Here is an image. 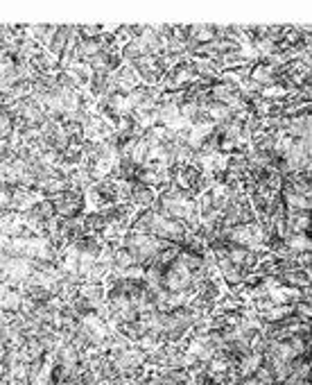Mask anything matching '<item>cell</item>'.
I'll list each match as a JSON object with an SVG mask.
<instances>
[{
    "label": "cell",
    "instance_id": "cell-1",
    "mask_svg": "<svg viewBox=\"0 0 312 385\" xmlns=\"http://www.w3.org/2000/svg\"><path fill=\"white\" fill-rule=\"evenodd\" d=\"M156 200V190L147 188L143 184H138V181H134V184H129V204H132L136 211H143V209H152Z\"/></svg>",
    "mask_w": 312,
    "mask_h": 385
},
{
    "label": "cell",
    "instance_id": "cell-2",
    "mask_svg": "<svg viewBox=\"0 0 312 385\" xmlns=\"http://www.w3.org/2000/svg\"><path fill=\"white\" fill-rule=\"evenodd\" d=\"M20 302H23V293H20L18 288H9V291L5 293V297L0 299V313H3V315L18 313Z\"/></svg>",
    "mask_w": 312,
    "mask_h": 385
},
{
    "label": "cell",
    "instance_id": "cell-3",
    "mask_svg": "<svg viewBox=\"0 0 312 385\" xmlns=\"http://www.w3.org/2000/svg\"><path fill=\"white\" fill-rule=\"evenodd\" d=\"M104 293H106L104 286H95V283H82L80 286V295L84 299H89L93 308H98L100 304H104Z\"/></svg>",
    "mask_w": 312,
    "mask_h": 385
},
{
    "label": "cell",
    "instance_id": "cell-4",
    "mask_svg": "<svg viewBox=\"0 0 312 385\" xmlns=\"http://www.w3.org/2000/svg\"><path fill=\"white\" fill-rule=\"evenodd\" d=\"M285 248L294 254L310 252V233H292V236L285 240Z\"/></svg>",
    "mask_w": 312,
    "mask_h": 385
},
{
    "label": "cell",
    "instance_id": "cell-5",
    "mask_svg": "<svg viewBox=\"0 0 312 385\" xmlns=\"http://www.w3.org/2000/svg\"><path fill=\"white\" fill-rule=\"evenodd\" d=\"M70 308H73V313H75V317H77V319H84V317H89L93 313L91 302H89V299H84L82 295H77V297L73 299Z\"/></svg>",
    "mask_w": 312,
    "mask_h": 385
}]
</instances>
